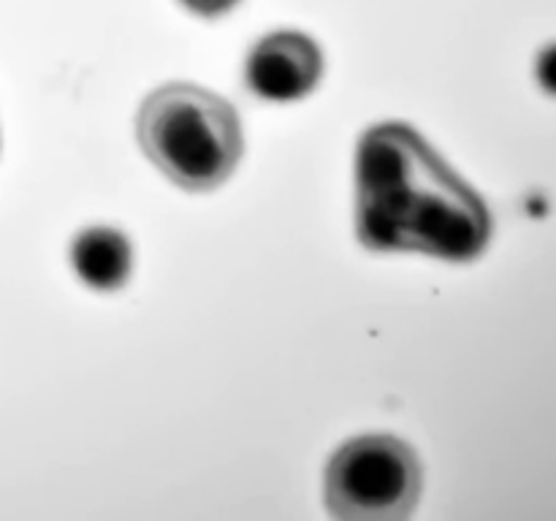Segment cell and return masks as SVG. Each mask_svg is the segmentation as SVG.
<instances>
[{"label":"cell","instance_id":"6da1fadb","mask_svg":"<svg viewBox=\"0 0 556 521\" xmlns=\"http://www.w3.org/2000/svg\"><path fill=\"white\" fill-rule=\"evenodd\" d=\"M356 231L369 250L465 264L486 250L492 215L413 125L380 123L358 141Z\"/></svg>","mask_w":556,"mask_h":521},{"label":"cell","instance_id":"7a4b0ae2","mask_svg":"<svg viewBox=\"0 0 556 521\" xmlns=\"http://www.w3.org/2000/svg\"><path fill=\"white\" fill-rule=\"evenodd\" d=\"M139 141L179 188L206 193L226 182L242 157V123L226 98L188 81L157 87L139 109Z\"/></svg>","mask_w":556,"mask_h":521},{"label":"cell","instance_id":"3957f363","mask_svg":"<svg viewBox=\"0 0 556 521\" xmlns=\"http://www.w3.org/2000/svg\"><path fill=\"white\" fill-rule=\"evenodd\" d=\"M421 486L416 450L394 434L348 440L326 467V505L334 519L402 521L416 510Z\"/></svg>","mask_w":556,"mask_h":521},{"label":"cell","instance_id":"277c9868","mask_svg":"<svg viewBox=\"0 0 556 521\" xmlns=\"http://www.w3.org/2000/svg\"><path fill=\"white\" fill-rule=\"evenodd\" d=\"M244 76L250 90L266 101H299L318 87L324 52L304 33H271L253 47Z\"/></svg>","mask_w":556,"mask_h":521},{"label":"cell","instance_id":"5b68a950","mask_svg":"<svg viewBox=\"0 0 556 521\" xmlns=\"http://www.w3.org/2000/svg\"><path fill=\"white\" fill-rule=\"evenodd\" d=\"M71 264L81 282L96 291H117L128 282L134 253L125 233L106 226H92L74 239Z\"/></svg>","mask_w":556,"mask_h":521},{"label":"cell","instance_id":"8992f818","mask_svg":"<svg viewBox=\"0 0 556 521\" xmlns=\"http://www.w3.org/2000/svg\"><path fill=\"white\" fill-rule=\"evenodd\" d=\"M535 74H538V81L543 85V90L556 96V43L543 49L541 58H538Z\"/></svg>","mask_w":556,"mask_h":521},{"label":"cell","instance_id":"52a82bcc","mask_svg":"<svg viewBox=\"0 0 556 521\" xmlns=\"http://www.w3.org/2000/svg\"><path fill=\"white\" fill-rule=\"evenodd\" d=\"M239 0H182V5L193 14L206 16V20H215V16L228 14V11L237 5Z\"/></svg>","mask_w":556,"mask_h":521}]
</instances>
